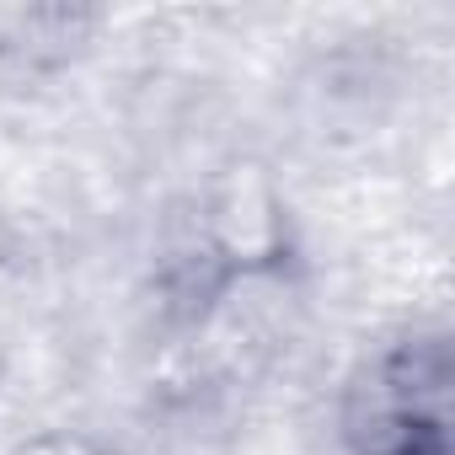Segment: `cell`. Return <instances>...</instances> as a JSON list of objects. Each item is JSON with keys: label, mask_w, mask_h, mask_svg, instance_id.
I'll list each match as a JSON object with an SVG mask.
<instances>
[{"label": "cell", "mask_w": 455, "mask_h": 455, "mask_svg": "<svg viewBox=\"0 0 455 455\" xmlns=\"http://www.w3.org/2000/svg\"><path fill=\"white\" fill-rule=\"evenodd\" d=\"M450 364L444 343H402L364 386H354L348 434L359 455H444L450 450Z\"/></svg>", "instance_id": "1"}]
</instances>
